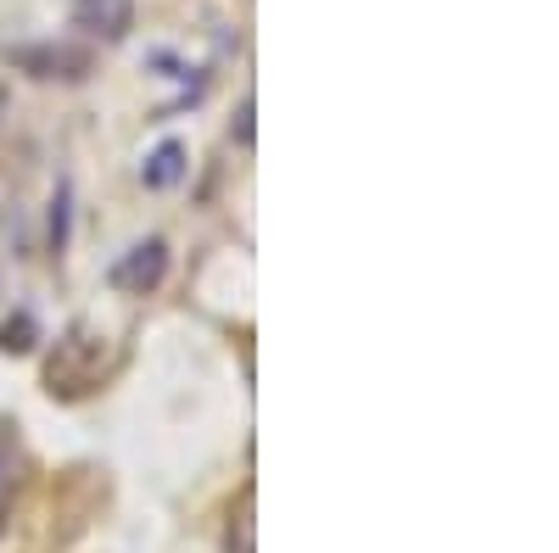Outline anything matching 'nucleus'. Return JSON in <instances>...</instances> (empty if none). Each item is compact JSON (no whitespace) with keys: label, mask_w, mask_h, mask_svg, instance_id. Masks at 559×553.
Returning <instances> with one entry per match:
<instances>
[{"label":"nucleus","mask_w":559,"mask_h":553,"mask_svg":"<svg viewBox=\"0 0 559 553\" xmlns=\"http://www.w3.org/2000/svg\"><path fill=\"white\" fill-rule=\"evenodd\" d=\"M73 23H79L90 39L123 45L129 28H134V0H73Z\"/></svg>","instance_id":"4"},{"label":"nucleus","mask_w":559,"mask_h":553,"mask_svg":"<svg viewBox=\"0 0 559 553\" xmlns=\"http://www.w3.org/2000/svg\"><path fill=\"white\" fill-rule=\"evenodd\" d=\"M17 476H23V453H17V431L0 425V515H7V497L17 492Z\"/></svg>","instance_id":"8"},{"label":"nucleus","mask_w":559,"mask_h":553,"mask_svg":"<svg viewBox=\"0 0 559 553\" xmlns=\"http://www.w3.org/2000/svg\"><path fill=\"white\" fill-rule=\"evenodd\" d=\"M68 207H73V184L57 179V196H51V252H57V257H62V247H68Z\"/></svg>","instance_id":"9"},{"label":"nucleus","mask_w":559,"mask_h":553,"mask_svg":"<svg viewBox=\"0 0 559 553\" xmlns=\"http://www.w3.org/2000/svg\"><path fill=\"white\" fill-rule=\"evenodd\" d=\"M185 157H191L185 141H163L146 163H140V184H146V191H174V184L185 179V168H191Z\"/></svg>","instance_id":"5"},{"label":"nucleus","mask_w":559,"mask_h":553,"mask_svg":"<svg viewBox=\"0 0 559 553\" xmlns=\"http://www.w3.org/2000/svg\"><path fill=\"white\" fill-rule=\"evenodd\" d=\"M39 341H45V330H39V318H34L28 308H17V313L0 318V352H7V358H23V352H34Z\"/></svg>","instance_id":"7"},{"label":"nucleus","mask_w":559,"mask_h":553,"mask_svg":"<svg viewBox=\"0 0 559 553\" xmlns=\"http://www.w3.org/2000/svg\"><path fill=\"white\" fill-rule=\"evenodd\" d=\"M107 375V336L90 325V318H73V325L57 336V352L45 358V392L73 402L84 392H96Z\"/></svg>","instance_id":"1"},{"label":"nucleus","mask_w":559,"mask_h":553,"mask_svg":"<svg viewBox=\"0 0 559 553\" xmlns=\"http://www.w3.org/2000/svg\"><path fill=\"white\" fill-rule=\"evenodd\" d=\"M7 62L39 84H84L96 73V57L73 39H28V45H7Z\"/></svg>","instance_id":"2"},{"label":"nucleus","mask_w":559,"mask_h":553,"mask_svg":"<svg viewBox=\"0 0 559 553\" xmlns=\"http://www.w3.org/2000/svg\"><path fill=\"white\" fill-rule=\"evenodd\" d=\"M168 268H174L168 241H163V236H146V241H134V247L107 268V286L123 291V297H152V291H163Z\"/></svg>","instance_id":"3"},{"label":"nucleus","mask_w":559,"mask_h":553,"mask_svg":"<svg viewBox=\"0 0 559 553\" xmlns=\"http://www.w3.org/2000/svg\"><path fill=\"white\" fill-rule=\"evenodd\" d=\"M252 118H258V107H252V96H247V101L236 107V118H229V141H236L241 152H252V141H258V123H252Z\"/></svg>","instance_id":"10"},{"label":"nucleus","mask_w":559,"mask_h":553,"mask_svg":"<svg viewBox=\"0 0 559 553\" xmlns=\"http://www.w3.org/2000/svg\"><path fill=\"white\" fill-rule=\"evenodd\" d=\"M258 492L252 486H241V497H236V509H229V520H224V553H258Z\"/></svg>","instance_id":"6"},{"label":"nucleus","mask_w":559,"mask_h":553,"mask_svg":"<svg viewBox=\"0 0 559 553\" xmlns=\"http://www.w3.org/2000/svg\"><path fill=\"white\" fill-rule=\"evenodd\" d=\"M0 118H7V79H0Z\"/></svg>","instance_id":"11"}]
</instances>
